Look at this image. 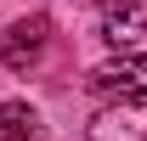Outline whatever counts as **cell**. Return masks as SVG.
Returning a JSON list of instances; mask_svg holds the SVG:
<instances>
[{
  "mask_svg": "<svg viewBox=\"0 0 147 141\" xmlns=\"http://www.w3.org/2000/svg\"><path fill=\"white\" fill-rule=\"evenodd\" d=\"M45 40H51V17H40V11L34 17H17L6 34H0V62L11 73H28L40 56H45Z\"/></svg>",
  "mask_w": 147,
  "mask_h": 141,
  "instance_id": "obj_1",
  "label": "cell"
},
{
  "mask_svg": "<svg viewBox=\"0 0 147 141\" xmlns=\"http://www.w3.org/2000/svg\"><path fill=\"white\" fill-rule=\"evenodd\" d=\"M96 96H119V102H147V56H113L85 79Z\"/></svg>",
  "mask_w": 147,
  "mask_h": 141,
  "instance_id": "obj_2",
  "label": "cell"
},
{
  "mask_svg": "<svg viewBox=\"0 0 147 141\" xmlns=\"http://www.w3.org/2000/svg\"><path fill=\"white\" fill-rule=\"evenodd\" d=\"M85 141H147V102H119L102 107L85 130Z\"/></svg>",
  "mask_w": 147,
  "mask_h": 141,
  "instance_id": "obj_3",
  "label": "cell"
},
{
  "mask_svg": "<svg viewBox=\"0 0 147 141\" xmlns=\"http://www.w3.org/2000/svg\"><path fill=\"white\" fill-rule=\"evenodd\" d=\"M142 34H147V0H125V6L108 11V23H102V40H108V45H136Z\"/></svg>",
  "mask_w": 147,
  "mask_h": 141,
  "instance_id": "obj_4",
  "label": "cell"
},
{
  "mask_svg": "<svg viewBox=\"0 0 147 141\" xmlns=\"http://www.w3.org/2000/svg\"><path fill=\"white\" fill-rule=\"evenodd\" d=\"M40 136V119L28 102H0V141H34Z\"/></svg>",
  "mask_w": 147,
  "mask_h": 141,
  "instance_id": "obj_5",
  "label": "cell"
},
{
  "mask_svg": "<svg viewBox=\"0 0 147 141\" xmlns=\"http://www.w3.org/2000/svg\"><path fill=\"white\" fill-rule=\"evenodd\" d=\"M91 6H102V11H119V6H125V0H91Z\"/></svg>",
  "mask_w": 147,
  "mask_h": 141,
  "instance_id": "obj_6",
  "label": "cell"
}]
</instances>
